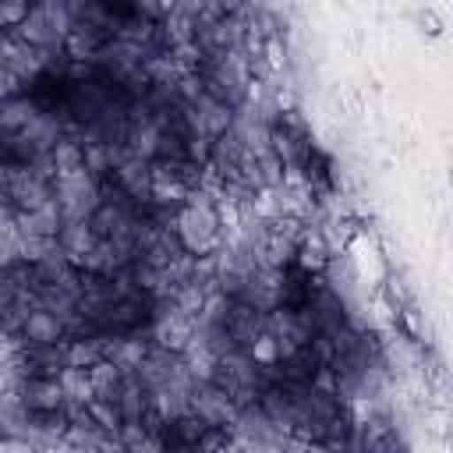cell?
Instances as JSON below:
<instances>
[{
	"instance_id": "obj_1",
	"label": "cell",
	"mask_w": 453,
	"mask_h": 453,
	"mask_svg": "<svg viewBox=\"0 0 453 453\" xmlns=\"http://www.w3.org/2000/svg\"><path fill=\"white\" fill-rule=\"evenodd\" d=\"M67 32H71V4L67 0H39V4H28V14L14 28L18 42H25L42 60H53V57L64 53Z\"/></svg>"
},
{
	"instance_id": "obj_2",
	"label": "cell",
	"mask_w": 453,
	"mask_h": 453,
	"mask_svg": "<svg viewBox=\"0 0 453 453\" xmlns=\"http://www.w3.org/2000/svg\"><path fill=\"white\" fill-rule=\"evenodd\" d=\"M60 343H67V326L60 315H53L42 304H32L18 319L14 336L7 340V347H60Z\"/></svg>"
},
{
	"instance_id": "obj_3",
	"label": "cell",
	"mask_w": 453,
	"mask_h": 453,
	"mask_svg": "<svg viewBox=\"0 0 453 453\" xmlns=\"http://www.w3.org/2000/svg\"><path fill=\"white\" fill-rule=\"evenodd\" d=\"M0 453H46V446L25 432H7L0 435Z\"/></svg>"
}]
</instances>
